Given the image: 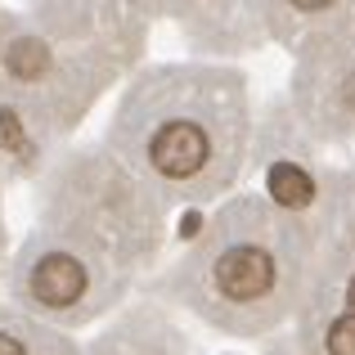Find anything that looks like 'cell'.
I'll return each mask as SVG.
<instances>
[{
	"instance_id": "obj_1",
	"label": "cell",
	"mask_w": 355,
	"mask_h": 355,
	"mask_svg": "<svg viewBox=\"0 0 355 355\" xmlns=\"http://www.w3.org/2000/svg\"><path fill=\"white\" fill-rule=\"evenodd\" d=\"M216 284H220V293L234 297V302H252V297H261L275 284V261L261 248H230L225 257L216 261Z\"/></svg>"
},
{
	"instance_id": "obj_2",
	"label": "cell",
	"mask_w": 355,
	"mask_h": 355,
	"mask_svg": "<svg viewBox=\"0 0 355 355\" xmlns=\"http://www.w3.org/2000/svg\"><path fill=\"white\" fill-rule=\"evenodd\" d=\"M202 162H207V135H202L198 126H189V121H171V126L157 130V139H153V166L162 175L184 180V175H193Z\"/></svg>"
},
{
	"instance_id": "obj_3",
	"label": "cell",
	"mask_w": 355,
	"mask_h": 355,
	"mask_svg": "<svg viewBox=\"0 0 355 355\" xmlns=\"http://www.w3.org/2000/svg\"><path fill=\"white\" fill-rule=\"evenodd\" d=\"M81 288H86V270H81L72 257H63V252L45 257L41 266L32 270V297L41 306H54V311L72 306L81 297Z\"/></svg>"
},
{
	"instance_id": "obj_4",
	"label": "cell",
	"mask_w": 355,
	"mask_h": 355,
	"mask_svg": "<svg viewBox=\"0 0 355 355\" xmlns=\"http://www.w3.org/2000/svg\"><path fill=\"white\" fill-rule=\"evenodd\" d=\"M311 193H315V184H311V175H306L302 166L279 162L275 171H270V198H275L279 207H306Z\"/></svg>"
},
{
	"instance_id": "obj_5",
	"label": "cell",
	"mask_w": 355,
	"mask_h": 355,
	"mask_svg": "<svg viewBox=\"0 0 355 355\" xmlns=\"http://www.w3.org/2000/svg\"><path fill=\"white\" fill-rule=\"evenodd\" d=\"M9 72H14V77H23V81H32V77H41L45 72V63H50V50H45L41 41H32V36H27V41H14L9 45Z\"/></svg>"
},
{
	"instance_id": "obj_6",
	"label": "cell",
	"mask_w": 355,
	"mask_h": 355,
	"mask_svg": "<svg viewBox=\"0 0 355 355\" xmlns=\"http://www.w3.org/2000/svg\"><path fill=\"white\" fill-rule=\"evenodd\" d=\"M329 355H355V315H342L329 329Z\"/></svg>"
},
{
	"instance_id": "obj_7",
	"label": "cell",
	"mask_w": 355,
	"mask_h": 355,
	"mask_svg": "<svg viewBox=\"0 0 355 355\" xmlns=\"http://www.w3.org/2000/svg\"><path fill=\"white\" fill-rule=\"evenodd\" d=\"M0 148H9V153L23 148V126H18V117L9 108H0Z\"/></svg>"
},
{
	"instance_id": "obj_8",
	"label": "cell",
	"mask_w": 355,
	"mask_h": 355,
	"mask_svg": "<svg viewBox=\"0 0 355 355\" xmlns=\"http://www.w3.org/2000/svg\"><path fill=\"white\" fill-rule=\"evenodd\" d=\"M0 355H23V347H18L14 338H5V333H0Z\"/></svg>"
},
{
	"instance_id": "obj_9",
	"label": "cell",
	"mask_w": 355,
	"mask_h": 355,
	"mask_svg": "<svg viewBox=\"0 0 355 355\" xmlns=\"http://www.w3.org/2000/svg\"><path fill=\"white\" fill-rule=\"evenodd\" d=\"M180 234H184V239L198 234V216H184V220H180Z\"/></svg>"
},
{
	"instance_id": "obj_10",
	"label": "cell",
	"mask_w": 355,
	"mask_h": 355,
	"mask_svg": "<svg viewBox=\"0 0 355 355\" xmlns=\"http://www.w3.org/2000/svg\"><path fill=\"white\" fill-rule=\"evenodd\" d=\"M293 5H297V9H329L333 0H293Z\"/></svg>"
},
{
	"instance_id": "obj_11",
	"label": "cell",
	"mask_w": 355,
	"mask_h": 355,
	"mask_svg": "<svg viewBox=\"0 0 355 355\" xmlns=\"http://www.w3.org/2000/svg\"><path fill=\"white\" fill-rule=\"evenodd\" d=\"M347 306H351V315H355V279H351V288H347Z\"/></svg>"
}]
</instances>
